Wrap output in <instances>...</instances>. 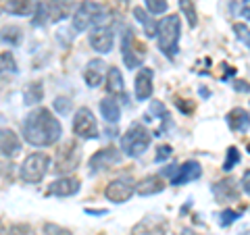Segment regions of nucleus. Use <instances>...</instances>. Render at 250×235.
<instances>
[{
  "instance_id": "34",
  "label": "nucleus",
  "mask_w": 250,
  "mask_h": 235,
  "mask_svg": "<svg viewBox=\"0 0 250 235\" xmlns=\"http://www.w3.org/2000/svg\"><path fill=\"white\" fill-rule=\"evenodd\" d=\"M238 216H240V213H236V210H223L221 215H219V223H221L223 227H229L233 221H238Z\"/></svg>"
},
{
  "instance_id": "21",
  "label": "nucleus",
  "mask_w": 250,
  "mask_h": 235,
  "mask_svg": "<svg viewBox=\"0 0 250 235\" xmlns=\"http://www.w3.org/2000/svg\"><path fill=\"white\" fill-rule=\"evenodd\" d=\"M213 194H215V200L217 202H229V200H236L238 198V183L236 179H225V181H219L213 187Z\"/></svg>"
},
{
  "instance_id": "11",
  "label": "nucleus",
  "mask_w": 250,
  "mask_h": 235,
  "mask_svg": "<svg viewBox=\"0 0 250 235\" xmlns=\"http://www.w3.org/2000/svg\"><path fill=\"white\" fill-rule=\"evenodd\" d=\"M167 221L161 216H146L134 225L131 235H167Z\"/></svg>"
},
{
  "instance_id": "23",
  "label": "nucleus",
  "mask_w": 250,
  "mask_h": 235,
  "mask_svg": "<svg viewBox=\"0 0 250 235\" xmlns=\"http://www.w3.org/2000/svg\"><path fill=\"white\" fill-rule=\"evenodd\" d=\"M100 113L106 119V123H117L121 117V106L117 102V98H106L100 102Z\"/></svg>"
},
{
  "instance_id": "1",
  "label": "nucleus",
  "mask_w": 250,
  "mask_h": 235,
  "mask_svg": "<svg viewBox=\"0 0 250 235\" xmlns=\"http://www.w3.org/2000/svg\"><path fill=\"white\" fill-rule=\"evenodd\" d=\"M61 133L62 125L48 108H36L23 121V137L31 146H52L59 142Z\"/></svg>"
},
{
  "instance_id": "37",
  "label": "nucleus",
  "mask_w": 250,
  "mask_h": 235,
  "mask_svg": "<svg viewBox=\"0 0 250 235\" xmlns=\"http://www.w3.org/2000/svg\"><path fill=\"white\" fill-rule=\"evenodd\" d=\"M171 154H173V150H171V146H167V144H165V146H161L159 150H156V162H165Z\"/></svg>"
},
{
  "instance_id": "14",
  "label": "nucleus",
  "mask_w": 250,
  "mask_h": 235,
  "mask_svg": "<svg viewBox=\"0 0 250 235\" xmlns=\"http://www.w3.org/2000/svg\"><path fill=\"white\" fill-rule=\"evenodd\" d=\"M21 152V139L13 129H0V156L13 158Z\"/></svg>"
},
{
  "instance_id": "17",
  "label": "nucleus",
  "mask_w": 250,
  "mask_h": 235,
  "mask_svg": "<svg viewBox=\"0 0 250 235\" xmlns=\"http://www.w3.org/2000/svg\"><path fill=\"white\" fill-rule=\"evenodd\" d=\"M106 92L111 96L119 98V100H127V94H125V83H123V75L117 67H111L106 71Z\"/></svg>"
},
{
  "instance_id": "22",
  "label": "nucleus",
  "mask_w": 250,
  "mask_h": 235,
  "mask_svg": "<svg viewBox=\"0 0 250 235\" xmlns=\"http://www.w3.org/2000/svg\"><path fill=\"white\" fill-rule=\"evenodd\" d=\"M165 190V181L159 175H148L140 183H136V192L140 196H156Z\"/></svg>"
},
{
  "instance_id": "3",
  "label": "nucleus",
  "mask_w": 250,
  "mask_h": 235,
  "mask_svg": "<svg viewBox=\"0 0 250 235\" xmlns=\"http://www.w3.org/2000/svg\"><path fill=\"white\" fill-rule=\"evenodd\" d=\"M152 142V136L142 123H134L121 137V152L129 158H140Z\"/></svg>"
},
{
  "instance_id": "30",
  "label": "nucleus",
  "mask_w": 250,
  "mask_h": 235,
  "mask_svg": "<svg viewBox=\"0 0 250 235\" xmlns=\"http://www.w3.org/2000/svg\"><path fill=\"white\" fill-rule=\"evenodd\" d=\"M144 4H146V9L150 15H163L169 6L167 0H144Z\"/></svg>"
},
{
  "instance_id": "40",
  "label": "nucleus",
  "mask_w": 250,
  "mask_h": 235,
  "mask_svg": "<svg viewBox=\"0 0 250 235\" xmlns=\"http://www.w3.org/2000/svg\"><path fill=\"white\" fill-rule=\"evenodd\" d=\"M182 235H200V233H196V231H192V229H184V231H182Z\"/></svg>"
},
{
  "instance_id": "15",
  "label": "nucleus",
  "mask_w": 250,
  "mask_h": 235,
  "mask_svg": "<svg viewBox=\"0 0 250 235\" xmlns=\"http://www.w3.org/2000/svg\"><path fill=\"white\" fill-rule=\"evenodd\" d=\"M80 181L75 177H61L57 181H52L48 185V196H59V198H69L80 192Z\"/></svg>"
},
{
  "instance_id": "19",
  "label": "nucleus",
  "mask_w": 250,
  "mask_h": 235,
  "mask_svg": "<svg viewBox=\"0 0 250 235\" xmlns=\"http://www.w3.org/2000/svg\"><path fill=\"white\" fill-rule=\"evenodd\" d=\"M50 21H61L71 13V0H42Z\"/></svg>"
},
{
  "instance_id": "18",
  "label": "nucleus",
  "mask_w": 250,
  "mask_h": 235,
  "mask_svg": "<svg viewBox=\"0 0 250 235\" xmlns=\"http://www.w3.org/2000/svg\"><path fill=\"white\" fill-rule=\"evenodd\" d=\"M152 69H142L136 77V98L138 100H148L154 92V85H152Z\"/></svg>"
},
{
  "instance_id": "24",
  "label": "nucleus",
  "mask_w": 250,
  "mask_h": 235,
  "mask_svg": "<svg viewBox=\"0 0 250 235\" xmlns=\"http://www.w3.org/2000/svg\"><path fill=\"white\" fill-rule=\"evenodd\" d=\"M134 15H136V19L144 25L146 36H148V38H154V36H156V25H159V21H154L150 15H148L146 11H142L140 6H136V9H134Z\"/></svg>"
},
{
  "instance_id": "5",
  "label": "nucleus",
  "mask_w": 250,
  "mask_h": 235,
  "mask_svg": "<svg viewBox=\"0 0 250 235\" xmlns=\"http://www.w3.org/2000/svg\"><path fill=\"white\" fill-rule=\"evenodd\" d=\"M104 6L98 2H92V0H83L80 4V9L73 15V29L75 31H85L92 23H100L104 19Z\"/></svg>"
},
{
  "instance_id": "20",
  "label": "nucleus",
  "mask_w": 250,
  "mask_h": 235,
  "mask_svg": "<svg viewBox=\"0 0 250 235\" xmlns=\"http://www.w3.org/2000/svg\"><path fill=\"white\" fill-rule=\"evenodd\" d=\"M225 121H228L229 129L231 131H248L250 129V115L246 108H233V111H229L228 115H225Z\"/></svg>"
},
{
  "instance_id": "12",
  "label": "nucleus",
  "mask_w": 250,
  "mask_h": 235,
  "mask_svg": "<svg viewBox=\"0 0 250 235\" xmlns=\"http://www.w3.org/2000/svg\"><path fill=\"white\" fill-rule=\"evenodd\" d=\"M113 42H115V36H113V29L111 27H96V29H92V34H90V46L96 52L100 54H106V52H111L113 50Z\"/></svg>"
},
{
  "instance_id": "33",
  "label": "nucleus",
  "mask_w": 250,
  "mask_h": 235,
  "mask_svg": "<svg viewBox=\"0 0 250 235\" xmlns=\"http://www.w3.org/2000/svg\"><path fill=\"white\" fill-rule=\"evenodd\" d=\"M44 235H73V233L69 229H65V227H61V225L46 223L44 225Z\"/></svg>"
},
{
  "instance_id": "35",
  "label": "nucleus",
  "mask_w": 250,
  "mask_h": 235,
  "mask_svg": "<svg viewBox=\"0 0 250 235\" xmlns=\"http://www.w3.org/2000/svg\"><path fill=\"white\" fill-rule=\"evenodd\" d=\"M6 235H36V233H34V229H31L29 225L17 223V225H13V227H11L9 233H6Z\"/></svg>"
},
{
  "instance_id": "27",
  "label": "nucleus",
  "mask_w": 250,
  "mask_h": 235,
  "mask_svg": "<svg viewBox=\"0 0 250 235\" xmlns=\"http://www.w3.org/2000/svg\"><path fill=\"white\" fill-rule=\"evenodd\" d=\"M21 29L17 25H6L0 29V42H4V44H9V46H17L21 42Z\"/></svg>"
},
{
  "instance_id": "28",
  "label": "nucleus",
  "mask_w": 250,
  "mask_h": 235,
  "mask_svg": "<svg viewBox=\"0 0 250 235\" xmlns=\"http://www.w3.org/2000/svg\"><path fill=\"white\" fill-rule=\"evenodd\" d=\"M179 9H182L184 17L190 23V27L198 25V17H196V9H194V0H179Z\"/></svg>"
},
{
  "instance_id": "8",
  "label": "nucleus",
  "mask_w": 250,
  "mask_h": 235,
  "mask_svg": "<svg viewBox=\"0 0 250 235\" xmlns=\"http://www.w3.org/2000/svg\"><path fill=\"white\" fill-rule=\"evenodd\" d=\"M80 146H75L73 142L65 144L62 150H59L57 154V167H54V173H61V175H67L69 171L77 169L80 164Z\"/></svg>"
},
{
  "instance_id": "10",
  "label": "nucleus",
  "mask_w": 250,
  "mask_h": 235,
  "mask_svg": "<svg viewBox=\"0 0 250 235\" xmlns=\"http://www.w3.org/2000/svg\"><path fill=\"white\" fill-rule=\"evenodd\" d=\"M121 160V152L117 148L108 146L98 150L96 154L90 158V173H98V171H104V169H111L113 164H117Z\"/></svg>"
},
{
  "instance_id": "2",
  "label": "nucleus",
  "mask_w": 250,
  "mask_h": 235,
  "mask_svg": "<svg viewBox=\"0 0 250 235\" xmlns=\"http://www.w3.org/2000/svg\"><path fill=\"white\" fill-rule=\"evenodd\" d=\"M156 34H159V50L167 59H173L177 52L179 34H182V21H179L177 15L163 17L159 21V25H156Z\"/></svg>"
},
{
  "instance_id": "39",
  "label": "nucleus",
  "mask_w": 250,
  "mask_h": 235,
  "mask_svg": "<svg viewBox=\"0 0 250 235\" xmlns=\"http://www.w3.org/2000/svg\"><path fill=\"white\" fill-rule=\"evenodd\" d=\"M242 190L250 196V171H246L244 177H242Z\"/></svg>"
},
{
  "instance_id": "16",
  "label": "nucleus",
  "mask_w": 250,
  "mask_h": 235,
  "mask_svg": "<svg viewBox=\"0 0 250 235\" xmlns=\"http://www.w3.org/2000/svg\"><path fill=\"white\" fill-rule=\"evenodd\" d=\"M104 75H106V62L100 59H94L88 62V67H85L83 79L88 83V88H98V85L103 83Z\"/></svg>"
},
{
  "instance_id": "32",
  "label": "nucleus",
  "mask_w": 250,
  "mask_h": 235,
  "mask_svg": "<svg viewBox=\"0 0 250 235\" xmlns=\"http://www.w3.org/2000/svg\"><path fill=\"white\" fill-rule=\"evenodd\" d=\"M240 160V152H238V148H228V158H225L223 162V171H231L233 167H236V162Z\"/></svg>"
},
{
  "instance_id": "9",
  "label": "nucleus",
  "mask_w": 250,
  "mask_h": 235,
  "mask_svg": "<svg viewBox=\"0 0 250 235\" xmlns=\"http://www.w3.org/2000/svg\"><path fill=\"white\" fill-rule=\"evenodd\" d=\"M121 50H123V60H125V67L127 69L142 67L144 50H136V38H134V31L131 29H127V34H123Z\"/></svg>"
},
{
  "instance_id": "26",
  "label": "nucleus",
  "mask_w": 250,
  "mask_h": 235,
  "mask_svg": "<svg viewBox=\"0 0 250 235\" xmlns=\"http://www.w3.org/2000/svg\"><path fill=\"white\" fill-rule=\"evenodd\" d=\"M44 96V88H42V83L40 81H34V83H29L25 92H23V102L25 104H36V102H40Z\"/></svg>"
},
{
  "instance_id": "6",
  "label": "nucleus",
  "mask_w": 250,
  "mask_h": 235,
  "mask_svg": "<svg viewBox=\"0 0 250 235\" xmlns=\"http://www.w3.org/2000/svg\"><path fill=\"white\" fill-rule=\"evenodd\" d=\"M134 194H136V181H134V177H129V175L115 179V181H111L104 187L106 200H111L113 204H123V202H127Z\"/></svg>"
},
{
  "instance_id": "4",
  "label": "nucleus",
  "mask_w": 250,
  "mask_h": 235,
  "mask_svg": "<svg viewBox=\"0 0 250 235\" xmlns=\"http://www.w3.org/2000/svg\"><path fill=\"white\" fill-rule=\"evenodd\" d=\"M48 167H50V158L46 156L44 152H34L29 154L25 160H23L21 164V171L19 175L25 183H40L42 179L46 177V173H48Z\"/></svg>"
},
{
  "instance_id": "13",
  "label": "nucleus",
  "mask_w": 250,
  "mask_h": 235,
  "mask_svg": "<svg viewBox=\"0 0 250 235\" xmlns=\"http://www.w3.org/2000/svg\"><path fill=\"white\" fill-rule=\"evenodd\" d=\"M200 175H202L200 164L196 160H188V162L182 164V167H177L173 177H171V183L173 185H184V183L196 181V179H200Z\"/></svg>"
},
{
  "instance_id": "25",
  "label": "nucleus",
  "mask_w": 250,
  "mask_h": 235,
  "mask_svg": "<svg viewBox=\"0 0 250 235\" xmlns=\"http://www.w3.org/2000/svg\"><path fill=\"white\" fill-rule=\"evenodd\" d=\"M34 9H36L34 0H9L6 2V11L11 15H29Z\"/></svg>"
},
{
  "instance_id": "31",
  "label": "nucleus",
  "mask_w": 250,
  "mask_h": 235,
  "mask_svg": "<svg viewBox=\"0 0 250 235\" xmlns=\"http://www.w3.org/2000/svg\"><path fill=\"white\" fill-rule=\"evenodd\" d=\"M233 31H236V38L246 46V48H250V29L244 25V23H236L233 25Z\"/></svg>"
},
{
  "instance_id": "7",
  "label": "nucleus",
  "mask_w": 250,
  "mask_h": 235,
  "mask_svg": "<svg viewBox=\"0 0 250 235\" xmlns=\"http://www.w3.org/2000/svg\"><path fill=\"white\" fill-rule=\"evenodd\" d=\"M73 133L82 139H94L98 137V125H96V117L90 108L82 106L80 111L75 113L73 119Z\"/></svg>"
},
{
  "instance_id": "36",
  "label": "nucleus",
  "mask_w": 250,
  "mask_h": 235,
  "mask_svg": "<svg viewBox=\"0 0 250 235\" xmlns=\"http://www.w3.org/2000/svg\"><path fill=\"white\" fill-rule=\"evenodd\" d=\"M54 108L59 111V115H67L69 108H71V102H69V98H57L54 100Z\"/></svg>"
},
{
  "instance_id": "38",
  "label": "nucleus",
  "mask_w": 250,
  "mask_h": 235,
  "mask_svg": "<svg viewBox=\"0 0 250 235\" xmlns=\"http://www.w3.org/2000/svg\"><path fill=\"white\" fill-rule=\"evenodd\" d=\"M240 15L244 19H250V0H242V9H240Z\"/></svg>"
},
{
  "instance_id": "29",
  "label": "nucleus",
  "mask_w": 250,
  "mask_h": 235,
  "mask_svg": "<svg viewBox=\"0 0 250 235\" xmlns=\"http://www.w3.org/2000/svg\"><path fill=\"white\" fill-rule=\"evenodd\" d=\"M17 71V62L11 52H0V75L4 73H15Z\"/></svg>"
}]
</instances>
